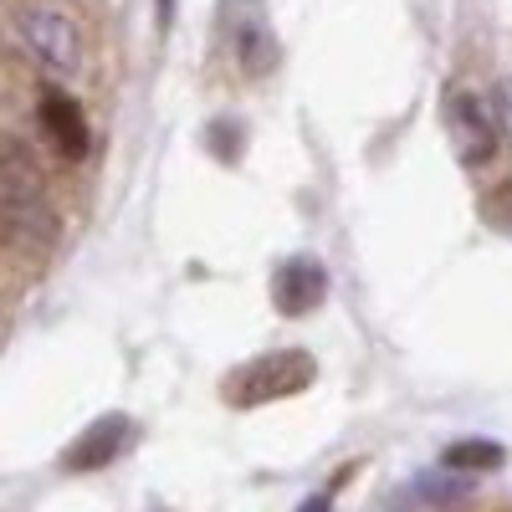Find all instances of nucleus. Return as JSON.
Returning <instances> with one entry per match:
<instances>
[{
  "label": "nucleus",
  "mask_w": 512,
  "mask_h": 512,
  "mask_svg": "<svg viewBox=\"0 0 512 512\" xmlns=\"http://www.w3.org/2000/svg\"><path fill=\"white\" fill-rule=\"evenodd\" d=\"M0 205H6V226L26 246H52L57 241V216L47 195H41V169L31 154L11 139L6 144V169H0Z\"/></svg>",
  "instance_id": "nucleus-1"
},
{
  "label": "nucleus",
  "mask_w": 512,
  "mask_h": 512,
  "mask_svg": "<svg viewBox=\"0 0 512 512\" xmlns=\"http://www.w3.org/2000/svg\"><path fill=\"white\" fill-rule=\"evenodd\" d=\"M318 364L313 354L303 349H277V354H262L241 364L231 379H226V405H267V400H287V395H303L313 384Z\"/></svg>",
  "instance_id": "nucleus-2"
},
{
  "label": "nucleus",
  "mask_w": 512,
  "mask_h": 512,
  "mask_svg": "<svg viewBox=\"0 0 512 512\" xmlns=\"http://www.w3.org/2000/svg\"><path fill=\"white\" fill-rule=\"evenodd\" d=\"M16 47L47 77H72L82 67V36L62 6H21L16 11Z\"/></svg>",
  "instance_id": "nucleus-3"
},
{
  "label": "nucleus",
  "mask_w": 512,
  "mask_h": 512,
  "mask_svg": "<svg viewBox=\"0 0 512 512\" xmlns=\"http://www.w3.org/2000/svg\"><path fill=\"white\" fill-rule=\"evenodd\" d=\"M221 31H226V47L236 57V67L246 77H267L282 57L277 47V31L262 11V0H226L221 6Z\"/></svg>",
  "instance_id": "nucleus-4"
},
{
  "label": "nucleus",
  "mask_w": 512,
  "mask_h": 512,
  "mask_svg": "<svg viewBox=\"0 0 512 512\" xmlns=\"http://www.w3.org/2000/svg\"><path fill=\"white\" fill-rule=\"evenodd\" d=\"M446 139H451V149L466 169L492 164V154L502 149L497 123H492V113L477 93H446Z\"/></svg>",
  "instance_id": "nucleus-5"
},
{
  "label": "nucleus",
  "mask_w": 512,
  "mask_h": 512,
  "mask_svg": "<svg viewBox=\"0 0 512 512\" xmlns=\"http://www.w3.org/2000/svg\"><path fill=\"white\" fill-rule=\"evenodd\" d=\"M328 297V267L318 256H287L272 272V303L282 318H303Z\"/></svg>",
  "instance_id": "nucleus-6"
},
{
  "label": "nucleus",
  "mask_w": 512,
  "mask_h": 512,
  "mask_svg": "<svg viewBox=\"0 0 512 512\" xmlns=\"http://www.w3.org/2000/svg\"><path fill=\"white\" fill-rule=\"evenodd\" d=\"M128 441H134V420L128 415H98L88 431L62 451V466L67 472H103V466H113L128 451Z\"/></svg>",
  "instance_id": "nucleus-7"
},
{
  "label": "nucleus",
  "mask_w": 512,
  "mask_h": 512,
  "mask_svg": "<svg viewBox=\"0 0 512 512\" xmlns=\"http://www.w3.org/2000/svg\"><path fill=\"white\" fill-rule=\"evenodd\" d=\"M36 118H41V128H47V139L57 144L62 159H82V154H88V118H82V103H72L62 88H41Z\"/></svg>",
  "instance_id": "nucleus-8"
},
{
  "label": "nucleus",
  "mask_w": 512,
  "mask_h": 512,
  "mask_svg": "<svg viewBox=\"0 0 512 512\" xmlns=\"http://www.w3.org/2000/svg\"><path fill=\"white\" fill-rule=\"evenodd\" d=\"M441 461L451 466V472H492V466L507 461V451L497 441H456V446H446Z\"/></svg>",
  "instance_id": "nucleus-9"
},
{
  "label": "nucleus",
  "mask_w": 512,
  "mask_h": 512,
  "mask_svg": "<svg viewBox=\"0 0 512 512\" xmlns=\"http://www.w3.org/2000/svg\"><path fill=\"white\" fill-rule=\"evenodd\" d=\"M466 492H472V482H456L451 477V466H446V472H425L415 487H405L400 497H410V502H451V497H466Z\"/></svg>",
  "instance_id": "nucleus-10"
},
{
  "label": "nucleus",
  "mask_w": 512,
  "mask_h": 512,
  "mask_svg": "<svg viewBox=\"0 0 512 512\" xmlns=\"http://www.w3.org/2000/svg\"><path fill=\"white\" fill-rule=\"evenodd\" d=\"M497 103L512 113V77H507V82H497Z\"/></svg>",
  "instance_id": "nucleus-11"
},
{
  "label": "nucleus",
  "mask_w": 512,
  "mask_h": 512,
  "mask_svg": "<svg viewBox=\"0 0 512 512\" xmlns=\"http://www.w3.org/2000/svg\"><path fill=\"white\" fill-rule=\"evenodd\" d=\"M154 6H159V21H164V26L175 21V0H154Z\"/></svg>",
  "instance_id": "nucleus-12"
}]
</instances>
